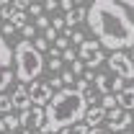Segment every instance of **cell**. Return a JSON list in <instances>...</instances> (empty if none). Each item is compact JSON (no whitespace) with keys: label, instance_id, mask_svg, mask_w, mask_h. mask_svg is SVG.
Here are the masks:
<instances>
[{"label":"cell","instance_id":"cell-39","mask_svg":"<svg viewBox=\"0 0 134 134\" xmlns=\"http://www.w3.org/2000/svg\"><path fill=\"white\" fill-rule=\"evenodd\" d=\"M124 134H134V132H124Z\"/></svg>","mask_w":134,"mask_h":134},{"label":"cell","instance_id":"cell-18","mask_svg":"<svg viewBox=\"0 0 134 134\" xmlns=\"http://www.w3.org/2000/svg\"><path fill=\"white\" fill-rule=\"evenodd\" d=\"M0 111H3L5 116L13 111V100H10V96H3V93H0Z\"/></svg>","mask_w":134,"mask_h":134},{"label":"cell","instance_id":"cell-13","mask_svg":"<svg viewBox=\"0 0 134 134\" xmlns=\"http://www.w3.org/2000/svg\"><path fill=\"white\" fill-rule=\"evenodd\" d=\"M62 18H65L67 29L72 31V26H77L80 21H85V18H88V8H85V5H80V8H75L72 13H67V16H62Z\"/></svg>","mask_w":134,"mask_h":134},{"label":"cell","instance_id":"cell-4","mask_svg":"<svg viewBox=\"0 0 134 134\" xmlns=\"http://www.w3.org/2000/svg\"><path fill=\"white\" fill-rule=\"evenodd\" d=\"M13 80H16V54L13 47L0 36V93L8 90Z\"/></svg>","mask_w":134,"mask_h":134},{"label":"cell","instance_id":"cell-29","mask_svg":"<svg viewBox=\"0 0 134 134\" xmlns=\"http://www.w3.org/2000/svg\"><path fill=\"white\" fill-rule=\"evenodd\" d=\"M13 34H16V29H13V23H8V21H5V23H3V31H0V36L5 39V36H13Z\"/></svg>","mask_w":134,"mask_h":134},{"label":"cell","instance_id":"cell-9","mask_svg":"<svg viewBox=\"0 0 134 134\" xmlns=\"http://www.w3.org/2000/svg\"><path fill=\"white\" fill-rule=\"evenodd\" d=\"M106 121V111L100 108V106H90L88 111H85V119H83V124L88 126V129H98L100 124Z\"/></svg>","mask_w":134,"mask_h":134},{"label":"cell","instance_id":"cell-24","mask_svg":"<svg viewBox=\"0 0 134 134\" xmlns=\"http://www.w3.org/2000/svg\"><path fill=\"white\" fill-rule=\"evenodd\" d=\"M59 77H62V85H67V88H72V83H75V80H77V77H75V75H72V72H70V70H65V72H62V75H59Z\"/></svg>","mask_w":134,"mask_h":134},{"label":"cell","instance_id":"cell-26","mask_svg":"<svg viewBox=\"0 0 134 134\" xmlns=\"http://www.w3.org/2000/svg\"><path fill=\"white\" fill-rule=\"evenodd\" d=\"M62 59H67V62L72 65V62L77 59V52H75V49H72V47H70V49H65V52H62Z\"/></svg>","mask_w":134,"mask_h":134},{"label":"cell","instance_id":"cell-21","mask_svg":"<svg viewBox=\"0 0 134 134\" xmlns=\"http://www.w3.org/2000/svg\"><path fill=\"white\" fill-rule=\"evenodd\" d=\"M90 129L85 126V124H75V126H70V129H62L59 134H88Z\"/></svg>","mask_w":134,"mask_h":134},{"label":"cell","instance_id":"cell-10","mask_svg":"<svg viewBox=\"0 0 134 134\" xmlns=\"http://www.w3.org/2000/svg\"><path fill=\"white\" fill-rule=\"evenodd\" d=\"M98 52H100V44L96 41V39H85V41H83V47L77 49V57H80V62L85 65V62H90V59H93Z\"/></svg>","mask_w":134,"mask_h":134},{"label":"cell","instance_id":"cell-30","mask_svg":"<svg viewBox=\"0 0 134 134\" xmlns=\"http://www.w3.org/2000/svg\"><path fill=\"white\" fill-rule=\"evenodd\" d=\"M29 13H31V16H44V5H29Z\"/></svg>","mask_w":134,"mask_h":134},{"label":"cell","instance_id":"cell-27","mask_svg":"<svg viewBox=\"0 0 134 134\" xmlns=\"http://www.w3.org/2000/svg\"><path fill=\"white\" fill-rule=\"evenodd\" d=\"M44 39H47V41H49V44H54V41H57V39H59V34H57V31H54V29H52V26H49V29H47V31H44Z\"/></svg>","mask_w":134,"mask_h":134},{"label":"cell","instance_id":"cell-31","mask_svg":"<svg viewBox=\"0 0 134 134\" xmlns=\"http://www.w3.org/2000/svg\"><path fill=\"white\" fill-rule=\"evenodd\" d=\"M49 70L52 72H59L62 70V59H49Z\"/></svg>","mask_w":134,"mask_h":134},{"label":"cell","instance_id":"cell-20","mask_svg":"<svg viewBox=\"0 0 134 134\" xmlns=\"http://www.w3.org/2000/svg\"><path fill=\"white\" fill-rule=\"evenodd\" d=\"M13 13H16V8H13L10 3H0V21H3V18H8V21H10Z\"/></svg>","mask_w":134,"mask_h":134},{"label":"cell","instance_id":"cell-23","mask_svg":"<svg viewBox=\"0 0 134 134\" xmlns=\"http://www.w3.org/2000/svg\"><path fill=\"white\" fill-rule=\"evenodd\" d=\"M34 26H36V29H41V31H47V29L52 26V21H49L47 16H39L36 21H34Z\"/></svg>","mask_w":134,"mask_h":134},{"label":"cell","instance_id":"cell-1","mask_svg":"<svg viewBox=\"0 0 134 134\" xmlns=\"http://www.w3.org/2000/svg\"><path fill=\"white\" fill-rule=\"evenodd\" d=\"M88 26L100 47L111 52L134 49V21L116 0H96L88 5Z\"/></svg>","mask_w":134,"mask_h":134},{"label":"cell","instance_id":"cell-33","mask_svg":"<svg viewBox=\"0 0 134 134\" xmlns=\"http://www.w3.org/2000/svg\"><path fill=\"white\" fill-rule=\"evenodd\" d=\"M57 8H59V3H54V0H49V3H44V10H52V13H54Z\"/></svg>","mask_w":134,"mask_h":134},{"label":"cell","instance_id":"cell-36","mask_svg":"<svg viewBox=\"0 0 134 134\" xmlns=\"http://www.w3.org/2000/svg\"><path fill=\"white\" fill-rule=\"evenodd\" d=\"M0 134H5V124H3V119H0Z\"/></svg>","mask_w":134,"mask_h":134},{"label":"cell","instance_id":"cell-7","mask_svg":"<svg viewBox=\"0 0 134 134\" xmlns=\"http://www.w3.org/2000/svg\"><path fill=\"white\" fill-rule=\"evenodd\" d=\"M18 121H21L23 132H41V129H44V121H47V114H44V108L31 106L29 111H23V114L18 116Z\"/></svg>","mask_w":134,"mask_h":134},{"label":"cell","instance_id":"cell-14","mask_svg":"<svg viewBox=\"0 0 134 134\" xmlns=\"http://www.w3.org/2000/svg\"><path fill=\"white\" fill-rule=\"evenodd\" d=\"M98 106L103 108V111H106V114H108V111H114V108H119V100H116V96H103Z\"/></svg>","mask_w":134,"mask_h":134},{"label":"cell","instance_id":"cell-34","mask_svg":"<svg viewBox=\"0 0 134 134\" xmlns=\"http://www.w3.org/2000/svg\"><path fill=\"white\" fill-rule=\"evenodd\" d=\"M88 134H111V132H108V129H100V126H98V129H90Z\"/></svg>","mask_w":134,"mask_h":134},{"label":"cell","instance_id":"cell-8","mask_svg":"<svg viewBox=\"0 0 134 134\" xmlns=\"http://www.w3.org/2000/svg\"><path fill=\"white\" fill-rule=\"evenodd\" d=\"M10 100H13V108H18L21 114L31 108V96H29V85H16L13 93H10Z\"/></svg>","mask_w":134,"mask_h":134},{"label":"cell","instance_id":"cell-3","mask_svg":"<svg viewBox=\"0 0 134 134\" xmlns=\"http://www.w3.org/2000/svg\"><path fill=\"white\" fill-rule=\"evenodd\" d=\"M13 54H16V80L21 85L36 83L44 70V57L34 49L31 41H18L13 47Z\"/></svg>","mask_w":134,"mask_h":134},{"label":"cell","instance_id":"cell-28","mask_svg":"<svg viewBox=\"0 0 134 134\" xmlns=\"http://www.w3.org/2000/svg\"><path fill=\"white\" fill-rule=\"evenodd\" d=\"M70 41L75 44V47H83V41H85V36L80 31H72V36H70Z\"/></svg>","mask_w":134,"mask_h":134},{"label":"cell","instance_id":"cell-11","mask_svg":"<svg viewBox=\"0 0 134 134\" xmlns=\"http://www.w3.org/2000/svg\"><path fill=\"white\" fill-rule=\"evenodd\" d=\"M116 100H119V108L121 111H134V85H126L116 96Z\"/></svg>","mask_w":134,"mask_h":134},{"label":"cell","instance_id":"cell-15","mask_svg":"<svg viewBox=\"0 0 134 134\" xmlns=\"http://www.w3.org/2000/svg\"><path fill=\"white\" fill-rule=\"evenodd\" d=\"M3 124H5V132H10V134H16V129L21 126V121H18V116H13V114L3 116Z\"/></svg>","mask_w":134,"mask_h":134},{"label":"cell","instance_id":"cell-37","mask_svg":"<svg viewBox=\"0 0 134 134\" xmlns=\"http://www.w3.org/2000/svg\"><path fill=\"white\" fill-rule=\"evenodd\" d=\"M23 134H41V132H23Z\"/></svg>","mask_w":134,"mask_h":134},{"label":"cell","instance_id":"cell-16","mask_svg":"<svg viewBox=\"0 0 134 134\" xmlns=\"http://www.w3.org/2000/svg\"><path fill=\"white\" fill-rule=\"evenodd\" d=\"M31 44H34V49L39 52V54H41V52H47V49H52V44L47 41V39H44V36H36Z\"/></svg>","mask_w":134,"mask_h":134},{"label":"cell","instance_id":"cell-22","mask_svg":"<svg viewBox=\"0 0 134 134\" xmlns=\"http://www.w3.org/2000/svg\"><path fill=\"white\" fill-rule=\"evenodd\" d=\"M103 59H106V57H103V52H98L90 62H85V67H88V70H96V67H100V62H103Z\"/></svg>","mask_w":134,"mask_h":134},{"label":"cell","instance_id":"cell-19","mask_svg":"<svg viewBox=\"0 0 134 134\" xmlns=\"http://www.w3.org/2000/svg\"><path fill=\"white\" fill-rule=\"evenodd\" d=\"M70 72H72V75H75V77L80 80V77H83V75H85V65H83V62H80V59H75V62L70 65Z\"/></svg>","mask_w":134,"mask_h":134},{"label":"cell","instance_id":"cell-12","mask_svg":"<svg viewBox=\"0 0 134 134\" xmlns=\"http://www.w3.org/2000/svg\"><path fill=\"white\" fill-rule=\"evenodd\" d=\"M93 88L98 93H103V96H114V80L108 75H96L93 77Z\"/></svg>","mask_w":134,"mask_h":134},{"label":"cell","instance_id":"cell-5","mask_svg":"<svg viewBox=\"0 0 134 134\" xmlns=\"http://www.w3.org/2000/svg\"><path fill=\"white\" fill-rule=\"evenodd\" d=\"M108 67H111V72L116 77H121V80H134V62H132V57L126 52H111Z\"/></svg>","mask_w":134,"mask_h":134},{"label":"cell","instance_id":"cell-2","mask_svg":"<svg viewBox=\"0 0 134 134\" xmlns=\"http://www.w3.org/2000/svg\"><path fill=\"white\" fill-rule=\"evenodd\" d=\"M85 111H88V103L85 98L75 90V88H62L52 96L49 106L44 108L47 121H44V129L41 134H59L62 129H70L75 124H83Z\"/></svg>","mask_w":134,"mask_h":134},{"label":"cell","instance_id":"cell-6","mask_svg":"<svg viewBox=\"0 0 134 134\" xmlns=\"http://www.w3.org/2000/svg\"><path fill=\"white\" fill-rule=\"evenodd\" d=\"M29 96H31V106H36V108H47L49 100H52V96H54V90L49 88L47 80H36V83L29 85Z\"/></svg>","mask_w":134,"mask_h":134},{"label":"cell","instance_id":"cell-25","mask_svg":"<svg viewBox=\"0 0 134 134\" xmlns=\"http://www.w3.org/2000/svg\"><path fill=\"white\" fill-rule=\"evenodd\" d=\"M54 49H59V52L70 49V39H67V36H59V39L54 41Z\"/></svg>","mask_w":134,"mask_h":134},{"label":"cell","instance_id":"cell-38","mask_svg":"<svg viewBox=\"0 0 134 134\" xmlns=\"http://www.w3.org/2000/svg\"><path fill=\"white\" fill-rule=\"evenodd\" d=\"M129 57H132V62H134V49H132V54H129Z\"/></svg>","mask_w":134,"mask_h":134},{"label":"cell","instance_id":"cell-17","mask_svg":"<svg viewBox=\"0 0 134 134\" xmlns=\"http://www.w3.org/2000/svg\"><path fill=\"white\" fill-rule=\"evenodd\" d=\"M21 36H23V41H31V39H36V26H34V23H26V26L21 29Z\"/></svg>","mask_w":134,"mask_h":134},{"label":"cell","instance_id":"cell-40","mask_svg":"<svg viewBox=\"0 0 134 134\" xmlns=\"http://www.w3.org/2000/svg\"><path fill=\"white\" fill-rule=\"evenodd\" d=\"M16 134H18V132H16Z\"/></svg>","mask_w":134,"mask_h":134},{"label":"cell","instance_id":"cell-32","mask_svg":"<svg viewBox=\"0 0 134 134\" xmlns=\"http://www.w3.org/2000/svg\"><path fill=\"white\" fill-rule=\"evenodd\" d=\"M59 8H62L65 13H72V8H75V5H72L70 0H62V3H59Z\"/></svg>","mask_w":134,"mask_h":134},{"label":"cell","instance_id":"cell-35","mask_svg":"<svg viewBox=\"0 0 134 134\" xmlns=\"http://www.w3.org/2000/svg\"><path fill=\"white\" fill-rule=\"evenodd\" d=\"M124 8H134V0H126V3H121Z\"/></svg>","mask_w":134,"mask_h":134}]
</instances>
